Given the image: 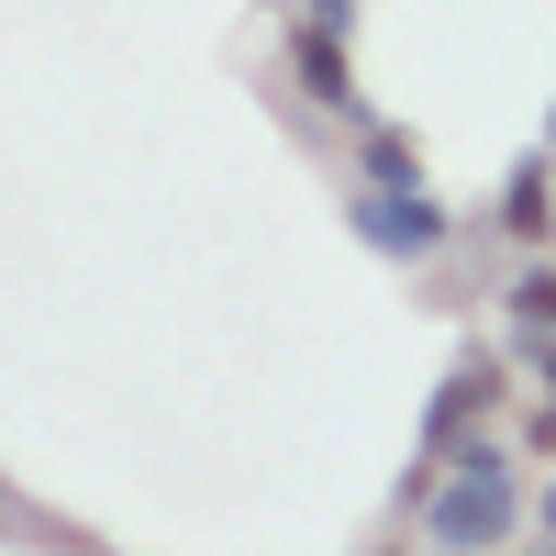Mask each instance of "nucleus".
<instances>
[{
	"label": "nucleus",
	"mask_w": 556,
	"mask_h": 556,
	"mask_svg": "<svg viewBox=\"0 0 556 556\" xmlns=\"http://www.w3.org/2000/svg\"><path fill=\"white\" fill-rule=\"evenodd\" d=\"M545 146H556V101H545Z\"/></svg>",
	"instance_id": "4468645a"
},
{
	"label": "nucleus",
	"mask_w": 556,
	"mask_h": 556,
	"mask_svg": "<svg viewBox=\"0 0 556 556\" xmlns=\"http://www.w3.org/2000/svg\"><path fill=\"white\" fill-rule=\"evenodd\" d=\"M356 556H434L424 534H379V545H356Z\"/></svg>",
	"instance_id": "9b49d317"
},
{
	"label": "nucleus",
	"mask_w": 556,
	"mask_h": 556,
	"mask_svg": "<svg viewBox=\"0 0 556 556\" xmlns=\"http://www.w3.org/2000/svg\"><path fill=\"white\" fill-rule=\"evenodd\" d=\"M513 401H523V367L501 356V345H468V356L434 379V401H424V445H412V468H445V456L468 445V434H490Z\"/></svg>",
	"instance_id": "f03ea898"
},
{
	"label": "nucleus",
	"mask_w": 556,
	"mask_h": 556,
	"mask_svg": "<svg viewBox=\"0 0 556 556\" xmlns=\"http://www.w3.org/2000/svg\"><path fill=\"white\" fill-rule=\"evenodd\" d=\"M490 223H501V245H513V256H556V146H534V156L501 167Z\"/></svg>",
	"instance_id": "39448f33"
},
{
	"label": "nucleus",
	"mask_w": 556,
	"mask_h": 556,
	"mask_svg": "<svg viewBox=\"0 0 556 556\" xmlns=\"http://www.w3.org/2000/svg\"><path fill=\"white\" fill-rule=\"evenodd\" d=\"M345 156H356L367 190H424V146H412V123H390V112H356L345 123Z\"/></svg>",
	"instance_id": "423d86ee"
},
{
	"label": "nucleus",
	"mask_w": 556,
	"mask_h": 556,
	"mask_svg": "<svg viewBox=\"0 0 556 556\" xmlns=\"http://www.w3.org/2000/svg\"><path fill=\"white\" fill-rule=\"evenodd\" d=\"M523 556H556V534H523Z\"/></svg>",
	"instance_id": "ddd939ff"
},
{
	"label": "nucleus",
	"mask_w": 556,
	"mask_h": 556,
	"mask_svg": "<svg viewBox=\"0 0 556 556\" xmlns=\"http://www.w3.org/2000/svg\"><path fill=\"white\" fill-rule=\"evenodd\" d=\"M501 356L513 345H534V334H556V256H513V278H501Z\"/></svg>",
	"instance_id": "0eeeda50"
},
{
	"label": "nucleus",
	"mask_w": 556,
	"mask_h": 556,
	"mask_svg": "<svg viewBox=\"0 0 556 556\" xmlns=\"http://www.w3.org/2000/svg\"><path fill=\"white\" fill-rule=\"evenodd\" d=\"M513 445L534 456V468H556V390H523L513 401Z\"/></svg>",
	"instance_id": "6e6552de"
},
{
	"label": "nucleus",
	"mask_w": 556,
	"mask_h": 556,
	"mask_svg": "<svg viewBox=\"0 0 556 556\" xmlns=\"http://www.w3.org/2000/svg\"><path fill=\"white\" fill-rule=\"evenodd\" d=\"M513 367H523V390H556V334H534V345H513Z\"/></svg>",
	"instance_id": "1a4fd4ad"
},
{
	"label": "nucleus",
	"mask_w": 556,
	"mask_h": 556,
	"mask_svg": "<svg viewBox=\"0 0 556 556\" xmlns=\"http://www.w3.org/2000/svg\"><path fill=\"white\" fill-rule=\"evenodd\" d=\"M278 101H290L312 134H345L367 112L356 89V34H323L312 12H290V34H278Z\"/></svg>",
	"instance_id": "7ed1b4c3"
},
{
	"label": "nucleus",
	"mask_w": 556,
	"mask_h": 556,
	"mask_svg": "<svg viewBox=\"0 0 556 556\" xmlns=\"http://www.w3.org/2000/svg\"><path fill=\"white\" fill-rule=\"evenodd\" d=\"M301 12H312L323 34H356V12H367V0H301Z\"/></svg>",
	"instance_id": "9d476101"
},
{
	"label": "nucleus",
	"mask_w": 556,
	"mask_h": 556,
	"mask_svg": "<svg viewBox=\"0 0 556 556\" xmlns=\"http://www.w3.org/2000/svg\"><path fill=\"white\" fill-rule=\"evenodd\" d=\"M345 235L367 256H390V267H434L468 223L434 201V178H424V190H367V178H345Z\"/></svg>",
	"instance_id": "20e7f679"
},
{
	"label": "nucleus",
	"mask_w": 556,
	"mask_h": 556,
	"mask_svg": "<svg viewBox=\"0 0 556 556\" xmlns=\"http://www.w3.org/2000/svg\"><path fill=\"white\" fill-rule=\"evenodd\" d=\"M412 534L434 556H523V534H534V456L513 445V424H490V434H468L445 456L424 513H412Z\"/></svg>",
	"instance_id": "f257e3e1"
},
{
	"label": "nucleus",
	"mask_w": 556,
	"mask_h": 556,
	"mask_svg": "<svg viewBox=\"0 0 556 556\" xmlns=\"http://www.w3.org/2000/svg\"><path fill=\"white\" fill-rule=\"evenodd\" d=\"M534 534H556V468L534 479Z\"/></svg>",
	"instance_id": "f8f14e48"
}]
</instances>
